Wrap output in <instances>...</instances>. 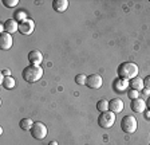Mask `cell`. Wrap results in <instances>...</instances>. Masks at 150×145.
I'll return each mask as SVG.
<instances>
[{
  "mask_svg": "<svg viewBox=\"0 0 150 145\" xmlns=\"http://www.w3.org/2000/svg\"><path fill=\"white\" fill-rule=\"evenodd\" d=\"M22 77L28 83L38 82L43 77V69L40 66H36V65H30V66L24 67V70L22 71Z\"/></svg>",
  "mask_w": 150,
  "mask_h": 145,
  "instance_id": "obj_1",
  "label": "cell"
},
{
  "mask_svg": "<svg viewBox=\"0 0 150 145\" xmlns=\"http://www.w3.org/2000/svg\"><path fill=\"white\" fill-rule=\"evenodd\" d=\"M118 75L119 78H123V79H127V81H130V79L135 78L138 74V66L135 65L134 62H123L121 63L118 66Z\"/></svg>",
  "mask_w": 150,
  "mask_h": 145,
  "instance_id": "obj_2",
  "label": "cell"
},
{
  "mask_svg": "<svg viewBox=\"0 0 150 145\" xmlns=\"http://www.w3.org/2000/svg\"><path fill=\"white\" fill-rule=\"evenodd\" d=\"M121 128L125 133H127V134H133L138 128V122H137V120H135V117L131 116V114L125 116L121 120Z\"/></svg>",
  "mask_w": 150,
  "mask_h": 145,
  "instance_id": "obj_3",
  "label": "cell"
},
{
  "mask_svg": "<svg viewBox=\"0 0 150 145\" xmlns=\"http://www.w3.org/2000/svg\"><path fill=\"white\" fill-rule=\"evenodd\" d=\"M115 122V113H112V112L107 110V112H103V113L99 114L98 117V125L100 128H105V129H109L114 125Z\"/></svg>",
  "mask_w": 150,
  "mask_h": 145,
  "instance_id": "obj_4",
  "label": "cell"
},
{
  "mask_svg": "<svg viewBox=\"0 0 150 145\" xmlns=\"http://www.w3.org/2000/svg\"><path fill=\"white\" fill-rule=\"evenodd\" d=\"M31 136L36 140H43L47 136V128L43 122L38 121V122H34L31 128Z\"/></svg>",
  "mask_w": 150,
  "mask_h": 145,
  "instance_id": "obj_5",
  "label": "cell"
},
{
  "mask_svg": "<svg viewBox=\"0 0 150 145\" xmlns=\"http://www.w3.org/2000/svg\"><path fill=\"white\" fill-rule=\"evenodd\" d=\"M35 30V23L31 19H25L23 22L19 23V32L23 35H30L32 34Z\"/></svg>",
  "mask_w": 150,
  "mask_h": 145,
  "instance_id": "obj_6",
  "label": "cell"
},
{
  "mask_svg": "<svg viewBox=\"0 0 150 145\" xmlns=\"http://www.w3.org/2000/svg\"><path fill=\"white\" fill-rule=\"evenodd\" d=\"M102 83H103V81L99 74H91L86 79V85L90 89H100L102 87Z\"/></svg>",
  "mask_w": 150,
  "mask_h": 145,
  "instance_id": "obj_7",
  "label": "cell"
},
{
  "mask_svg": "<svg viewBox=\"0 0 150 145\" xmlns=\"http://www.w3.org/2000/svg\"><path fill=\"white\" fill-rule=\"evenodd\" d=\"M12 43L13 39L11 34H8V32H1L0 34V47H1V50H9L12 47Z\"/></svg>",
  "mask_w": 150,
  "mask_h": 145,
  "instance_id": "obj_8",
  "label": "cell"
},
{
  "mask_svg": "<svg viewBox=\"0 0 150 145\" xmlns=\"http://www.w3.org/2000/svg\"><path fill=\"white\" fill-rule=\"evenodd\" d=\"M109 110L112 113H121L123 110V101L121 98H112L109 101Z\"/></svg>",
  "mask_w": 150,
  "mask_h": 145,
  "instance_id": "obj_9",
  "label": "cell"
},
{
  "mask_svg": "<svg viewBox=\"0 0 150 145\" xmlns=\"http://www.w3.org/2000/svg\"><path fill=\"white\" fill-rule=\"evenodd\" d=\"M131 110L134 112V113H144L146 110V101L144 100H141V98H137V100H133L131 101Z\"/></svg>",
  "mask_w": 150,
  "mask_h": 145,
  "instance_id": "obj_10",
  "label": "cell"
},
{
  "mask_svg": "<svg viewBox=\"0 0 150 145\" xmlns=\"http://www.w3.org/2000/svg\"><path fill=\"white\" fill-rule=\"evenodd\" d=\"M28 60H30L31 65L39 66L42 63V60H43V54H42L39 50H31L28 53Z\"/></svg>",
  "mask_w": 150,
  "mask_h": 145,
  "instance_id": "obj_11",
  "label": "cell"
},
{
  "mask_svg": "<svg viewBox=\"0 0 150 145\" xmlns=\"http://www.w3.org/2000/svg\"><path fill=\"white\" fill-rule=\"evenodd\" d=\"M129 85H130V82H129L127 79H123V78H119L118 77V78L114 81V83H112V89H114L117 93H122L129 87Z\"/></svg>",
  "mask_w": 150,
  "mask_h": 145,
  "instance_id": "obj_12",
  "label": "cell"
},
{
  "mask_svg": "<svg viewBox=\"0 0 150 145\" xmlns=\"http://www.w3.org/2000/svg\"><path fill=\"white\" fill-rule=\"evenodd\" d=\"M3 26H4V32H8L11 35L15 31H19V23L15 19H7Z\"/></svg>",
  "mask_w": 150,
  "mask_h": 145,
  "instance_id": "obj_13",
  "label": "cell"
},
{
  "mask_svg": "<svg viewBox=\"0 0 150 145\" xmlns=\"http://www.w3.org/2000/svg\"><path fill=\"white\" fill-rule=\"evenodd\" d=\"M52 8L56 12H64V11L69 8V1H67V0H54Z\"/></svg>",
  "mask_w": 150,
  "mask_h": 145,
  "instance_id": "obj_14",
  "label": "cell"
},
{
  "mask_svg": "<svg viewBox=\"0 0 150 145\" xmlns=\"http://www.w3.org/2000/svg\"><path fill=\"white\" fill-rule=\"evenodd\" d=\"M129 82H130V87L134 89V90H138V92H139V90H144V89H145L144 79L139 78V77H135V78L130 79Z\"/></svg>",
  "mask_w": 150,
  "mask_h": 145,
  "instance_id": "obj_15",
  "label": "cell"
},
{
  "mask_svg": "<svg viewBox=\"0 0 150 145\" xmlns=\"http://www.w3.org/2000/svg\"><path fill=\"white\" fill-rule=\"evenodd\" d=\"M1 83H3V87L4 89H7V90H11V89H13L15 87V85H16V81H15V78H12V77H4V75H1Z\"/></svg>",
  "mask_w": 150,
  "mask_h": 145,
  "instance_id": "obj_16",
  "label": "cell"
},
{
  "mask_svg": "<svg viewBox=\"0 0 150 145\" xmlns=\"http://www.w3.org/2000/svg\"><path fill=\"white\" fill-rule=\"evenodd\" d=\"M19 125H20V128H22L23 130H31L32 125H34V121H32L31 118H23V120H20Z\"/></svg>",
  "mask_w": 150,
  "mask_h": 145,
  "instance_id": "obj_17",
  "label": "cell"
},
{
  "mask_svg": "<svg viewBox=\"0 0 150 145\" xmlns=\"http://www.w3.org/2000/svg\"><path fill=\"white\" fill-rule=\"evenodd\" d=\"M97 109H98V112H100V113L107 112V110H109V101H107V100H105V98L99 100V101H98V104H97Z\"/></svg>",
  "mask_w": 150,
  "mask_h": 145,
  "instance_id": "obj_18",
  "label": "cell"
},
{
  "mask_svg": "<svg viewBox=\"0 0 150 145\" xmlns=\"http://www.w3.org/2000/svg\"><path fill=\"white\" fill-rule=\"evenodd\" d=\"M13 19L16 20V22H23V20H25L27 19V15H25V12L24 11H16V14H15V18Z\"/></svg>",
  "mask_w": 150,
  "mask_h": 145,
  "instance_id": "obj_19",
  "label": "cell"
},
{
  "mask_svg": "<svg viewBox=\"0 0 150 145\" xmlns=\"http://www.w3.org/2000/svg\"><path fill=\"white\" fill-rule=\"evenodd\" d=\"M86 79H87V77L84 75V74H78V75L75 77V82L78 83V85H86Z\"/></svg>",
  "mask_w": 150,
  "mask_h": 145,
  "instance_id": "obj_20",
  "label": "cell"
},
{
  "mask_svg": "<svg viewBox=\"0 0 150 145\" xmlns=\"http://www.w3.org/2000/svg\"><path fill=\"white\" fill-rule=\"evenodd\" d=\"M19 4L18 0H3V6H6L7 8H13Z\"/></svg>",
  "mask_w": 150,
  "mask_h": 145,
  "instance_id": "obj_21",
  "label": "cell"
},
{
  "mask_svg": "<svg viewBox=\"0 0 150 145\" xmlns=\"http://www.w3.org/2000/svg\"><path fill=\"white\" fill-rule=\"evenodd\" d=\"M127 97L130 98L131 101H133V100H137V98H139V92H138V90H134V89H131L130 92L127 93Z\"/></svg>",
  "mask_w": 150,
  "mask_h": 145,
  "instance_id": "obj_22",
  "label": "cell"
},
{
  "mask_svg": "<svg viewBox=\"0 0 150 145\" xmlns=\"http://www.w3.org/2000/svg\"><path fill=\"white\" fill-rule=\"evenodd\" d=\"M144 85H145V89L150 90V75H147L146 78L144 79Z\"/></svg>",
  "mask_w": 150,
  "mask_h": 145,
  "instance_id": "obj_23",
  "label": "cell"
},
{
  "mask_svg": "<svg viewBox=\"0 0 150 145\" xmlns=\"http://www.w3.org/2000/svg\"><path fill=\"white\" fill-rule=\"evenodd\" d=\"M3 74H4L6 77H8V75H9V70H8V69H6V70L3 71Z\"/></svg>",
  "mask_w": 150,
  "mask_h": 145,
  "instance_id": "obj_24",
  "label": "cell"
},
{
  "mask_svg": "<svg viewBox=\"0 0 150 145\" xmlns=\"http://www.w3.org/2000/svg\"><path fill=\"white\" fill-rule=\"evenodd\" d=\"M146 106H147V107H149V109H150V97L147 98V101H146Z\"/></svg>",
  "mask_w": 150,
  "mask_h": 145,
  "instance_id": "obj_25",
  "label": "cell"
},
{
  "mask_svg": "<svg viewBox=\"0 0 150 145\" xmlns=\"http://www.w3.org/2000/svg\"><path fill=\"white\" fill-rule=\"evenodd\" d=\"M48 145H58V142H56V141H51Z\"/></svg>",
  "mask_w": 150,
  "mask_h": 145,
  "instance_id": "obj_26",
  "label": "cell"
},
{
  "mask_svg": "<svg viewBox=\"0 0 150 145\" xmlns=\"http://www.w3.org/2000/svg\"><path fill=\"white\" fill-rule=\"evenodd\" d=\"M149 92H150V90H147V89H144V93H145V94H149Z\"/></svg>",
  "mask_w": 150,
  "mask_h": 145,
  "instance_id": "obj_27",
  "label": "cell"
}]
</instances>
